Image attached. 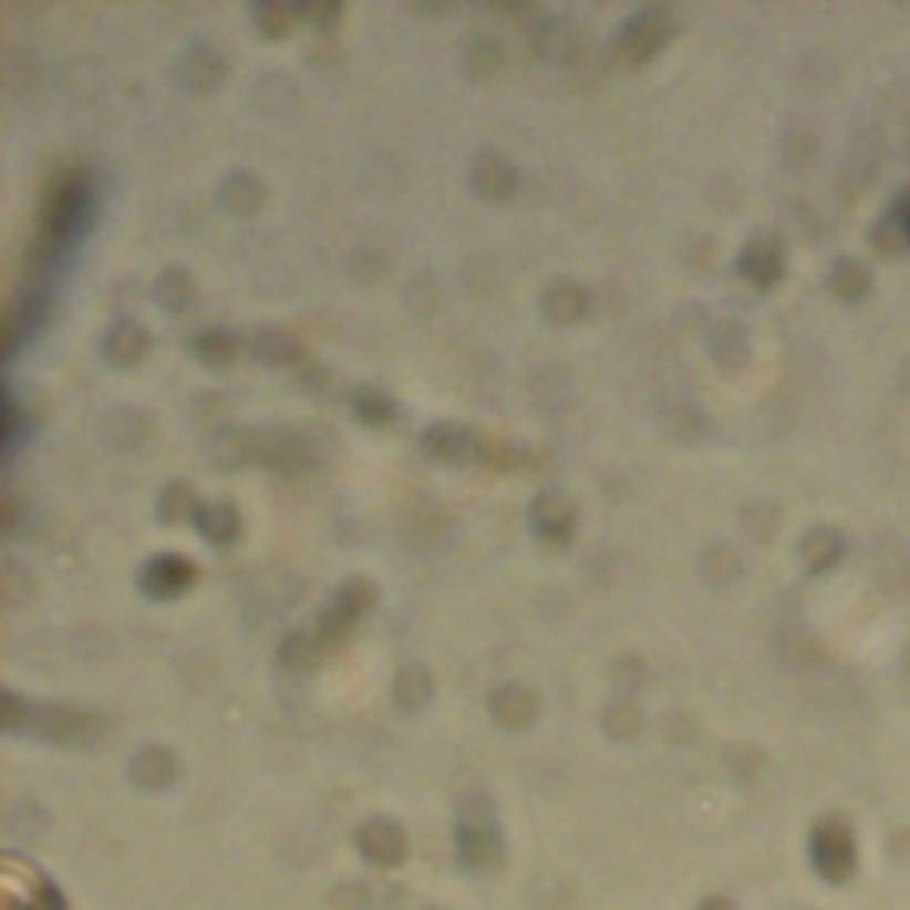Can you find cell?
<instances>
[{"label":"cell","mask_w":910,"mask_h":910,"mask_svg":"<svg viewBox=\"0 0 910 910\" xmlns=\"http://www.w3.org/2000/svg\"><path fill=\"white\" fill-rule=\"evenodd\" d=\"M480 167H487V178H477V189L484 193V196H505L516 185V175L509 172V164H501L495 154H487L484 161H480Z\"/></svg>","instance_id":"obj_9"},{"label":"cell","mask_w":910,"mask_h":910,"mask_svg":"<svg viewBox=\"0 0 910 910\" xmlns=\"http://www.w3.org/2000/svg\"><path fill=\"white\" fill-rule=\"evenodd\" d=\"M833 281H836V292H842V296H857V292H865V285H868V278L861 275V267H854V263H839Z\"/></svg>","instance_id":"obj_13"},{"label":"cell","mask_w":910,"mask_h":910,"mask_svg":"<svg viewBox=\"0 0 910 910\" xmlns=\"http://www.w3.org/2000/svg\"><path fill=\"white\" fill-rule=\"evenodd\" d=\"M779 252H775L772 246L765 242H757L744 252V260H740V271H744L747 278H754L757 285H768L775 275H779Z\"/></svg>","instance_id":"obj_8"},{"label":"cell","mask_w":910,"mask_h":910,"mask_svg":"<svg viewBox=\"0 0 910 910\" xmlns=\"http://www.w3.org/2000/svg\"><path fill=\"white\" fill-rule=\"evenodd\" d=\"M839 555V541L833 534H825V530H818V534H807V541H804V559H807V566L811 569H825L829 566L833 559Z\"/></svg>","instance_id":"obj_10"},{"label":"cell","mask_w":910,"mask_h":910,"mask_svg":"<svg viewBox=\"0 0 910 910\" xmlns=\"http://www.w3.org/2000/svg\"><path fill=\"white\" fill-rule=\"evenodd\" d=\"M672 32V22L662 8H651V11H640L637 19H630L619 32V46L627 50L633 61H648L654 50H659Z\"/></svg>","instance_id":"obj_2"},{"label":"cell","mask_w":910,"mask_h":910,"mask_svg":"<svg viewBox=\"0 0 910 910\" xmlns=\"http://www.w3.org/2000/svg\"><path fill=\"white\" fill-rule=\"evenodd\" d=\"M534 527L545 537H566L572 527V513L559 495H545L534 505Z\"/></svg>","instance_id":"obj_6"},{"label":"cell","mask_w":910,"mask_h":910,"mask_svg":"<svg viewBox=\"0 0 910 910\" xmlns=\"http://www.w3.org/2000/svg\"><path fill=\"white\" fill-rule=\"evenodd\" d=\"M196 352L210 363H225V360H231V352H235V339L228 331H210V334L199 339Z\"/></svg>","instance_id":"obj_12"},{"label":"cell","mask_w":910,"mask_h":910,"mask_svg":"<svg viewBox=\"0 0 910 910\" xmlns=\"http://www.w3.org/2000/svg\"><path fill=\"white\" fill-rule=\"evenodd\" d=\"M122 349H128V360H136L139 352L146 349V334H139L132 324H122V328H117V331L111 334L107 356H111L114 363H122V360H125V352H122Z\"/></svg>","instance_id":"obj_11"},{"label":"cell","mask_w":910,"mask_h":910,"mask_svg":"<svg viewBox=\"0 0 910 910\" xmlns=\"http://www.w3.org/2000/svg\"><path fill=\"white\" fill-rule=\"evenodd\" d=\"M424 445L434 459L442 463H466L469 455L477 452V437L469 434L466 427H455V424H437L434 431L424 434Z\"/></svg>","instance_id":"obj_4"},{"label":"cell","mask_w":910,"mask_h":910,"mask_svg":"<svg viewBox=\"0 0 910 910\" xmlns=\"http://www.w3.org/2000/svg\"><path fill=\"white\" fill-rule=\"evenodd\" d=\"M139 583L149 598H175L193 583V566L182 555H157L143 566Z\"/></svg>","instance_id":"obj_3"},{"label":"cell","mask_w":910,"mask_h":910,"mask_svg":"<svg viewBox=\"0 0 910 910\" xmlns=\"http://www.w3.org/2000/svg\"><path fill=\"white\" fill-rule=\"evenodd\" d=\"M96 214V185L90 175L69 172L54 182V189L46 193L43 217H40V246H37V271L40 278L50 275L61 260H69V252L79 246L82 235L90 231Z\"/></svg>","instance_id":"obj_1"},{"label":"cell","mask_w":910,"mask_h":910,"mask_svg":"<svg viewBox=\"0 0 910 910\" xmlns=\"http://www.w3.org/2000/svg\"><path fill=\"white\" fill-rule=\"evenodd\" d=\"M897 228L910 235V193L903 196V204L897 207Z\"/></svg>","instance_id":"obj_15"},{"label":"cell","mask_w":910,"mask_h":910,"mask_svg":"<svg viewBox=\"0 0 910 910\" xmlns=\"http://www.w3.org/2000/svg\"><path fill=\"white\" fill-rule=\"evenodd\" d=\"M387 413H392V402H387L381 392H363L360 395V416L363 420H384Z\"/></svg>","instance_id":"obj_14"},{"label":"cell","mask_w":910,"mask_h":910,"mask_svg":"<svg viewBox=\"0 0 910 910\" xmlns=\"http://www.w3.org/2000/svg\"><path fill=\"white\" fill-rule=\"evenodd\" d=\"M583 307H587V296L577 289V285H566V281H559L545 296V310L551 320H577L583 313Z\"/></svg>","instance_id":"obj_7"},{"label":"cell","mask_w":910,"mask_h":910,"mask_svg":"<svg viewBox=\"0 0 910 910\" xmlns=\"http://www.w3.org/2000/svg\"><path fill=\"white\" fill-rule=\"evenodd\" d=\"M196 527L204 530V537L210 545H228L235 537V527H239V519H235L231 505H199Z\"/></svg>","instance_id":"obj_5"}]
</instances>
